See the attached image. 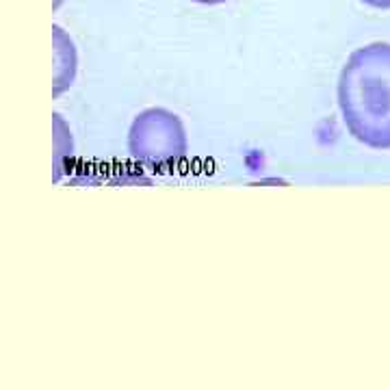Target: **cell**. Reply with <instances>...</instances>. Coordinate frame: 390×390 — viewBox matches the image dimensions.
<instances>
[{
	"label": "cell",
	"instance_id": "5",
	"mask_svg": "<svg viewBox=\"0 0 390 390\" xmlns=\"http://www.w3.org/2000/svg\"><path fill=\"white\" fill-rule=\"evenodd\" d=\"M191 3H198V5H208V7H213V5H223V3H228V0H191Z\"/></svg>",
	"mask_w": 390,
	"mask_h": 390
},
{
	"label": "cell",
	"instance_id": "6",
	"mask_svg": "<svg viewBox=\"0 0 390 390\" xmlns=\"http://www.w3.org/2000/svg\"><path fill=\"white\" fill-rule=\"evenodd\" d=\"M61 3H63V0H55V9H57V7H59Z\"/></svg>",
	"mask_w": 390,
	"mask_h": 390
},
{
	"label": "cell",
	"instance_id": "2",
	"mask_svg": "<svg viewBox=\"0 0 390 390\" xmlns=\"http://www.w3.org/2000/svg\"><path fill=\"white\" fill-rule=\"evenodd\" d=\"M186 150V130L174 111L150 106L135 115L128 130V152L139 165L167 172L184 159Z\"/></svg>",
	"mask_w": 390,
	"mask_h": 390
},
{
	"label": "cell",
	"instance_id": "3",
	"mask_svg": "<svg viewBox=\"0 0 390 390\" xmlns=\"http://www.w3.org/2000/svg\"><path fill=\"white\" fill-rule=\"evenodd\" d=\"M55 96L63 94L72 87L74 76H76V48L69 35L61 26H55Z\"/></svg>",
	"mask_w": 390,
	"mask_h": 390
},
{
	"label": "cell",
	"instance_id": "1",
	"mask_svg": "<svg viewBox=\"0 0 390 390\" xmlns=\"http://www.w3.org/2000/svg\"><path fill=\"white\" fill-rule=\"evenodd\" d=\"M338 111L347 133L371 150H390V44L356 48L338 76Z\"/></svg>",
	"mask_w": 390,
	"mask_h": 390
},
{
	"label": "cell",
	"instance_id": "4",
	"mask_svg": "<svg viewBox=\"0 0 390 390\" xmlns=\"http://www.w3.org/2000/svg\"><path fill=\"white\" fill-rule=\"evenodd\" d=\"M360 3H364V5H369V7H373V9H390V0H360Z\"/></svg>",
	"mask_w": 390,
	"mask_h": 390
}]
</instances>
